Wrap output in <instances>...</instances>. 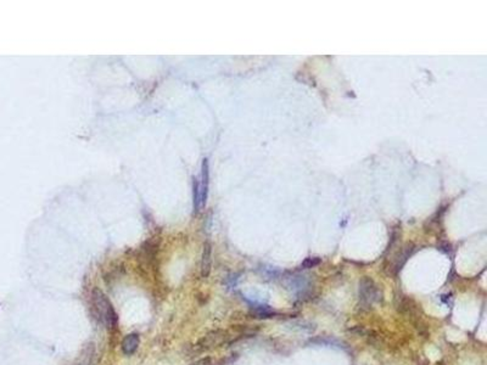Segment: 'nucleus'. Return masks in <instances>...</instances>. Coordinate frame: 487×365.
I'll return each mask as SVG.
<instances>
[{
  "label": "nucleus",
  "instance_id": "obj_1",
  "mask_svg": "<svg viewBox=\"0 0 487 365\" xmlns=\"http://www.w3.org/2000/svg\"><path fill=\"white\" fill-rule=\"evenodd\" d=\"M91 299H93L94 309L96 311V316L100 322L108 329H115L118 319L117 313L112 307L108 296L99 289H94L93 293H91Z\"/></svg>",
  "mask_w": 487,
  "mask_h": 365
},
{
  "label": "nucleus",
  "instance_id": "obj_2",
  "mask_svg": "<svg viewBox=\"0 0 487 365\" xmlns=\"http://www.w3.org/2000/svg\"><path fill=\"white\" fill-rule=\"evenodd\" d=\"M359 299L364 307L370 308L375 302L380 301V292L376 285L370 279L364 278L359 284Z\"/></svg>",
  "mask_w": 487,
  "mask_h": 365
},
{
  "label": "nucleus",
  "instance_id": "obj_3",
  "mask_svg": "<svg viewBox=\"0 0 487 365\" xmlns=\"http://www.w3.org/2000/svg\"><path fill=\"white\" fill-rule=\"evenodd\" d=\"M207 188H209V162L205 159L203 172H201V182L200 184H195V208L197 211L203 208L204 204L206 203Z\"/></svg>",
  "mask_w": 487,
  "mask_h": 365
},
{
  "label": "nucleus",
  "instance_id": "obj_4",
  "mask_svg": "<svg viewBox=\"0 0 487 365\" xmlns=\"http://www.w3.org/2000/svg\"><path fill=\"white\" fill-rule=\"evenodd\" d=\"M225 338H227V334L223 330H215L211 331L207 335L201 338V341L199 342L198 347L200 349H211L215 348V347L222 345L224 342Z\"/></svg>",
  "mask_w": 487,
  "mask_h": 365
},
{
  "label": "nucleus",
  "instance_id": "obj_5",
  "mask_svg": "<svg viewBox=\"0 0 487 365\" xmlns=\"http://www.w3.org/2000/svg\"><path fill=\"white\" fill-rule=\"evenodd\" d=\"M96 364V351L93 343H89L83 348L75 365H95Z\"/></svg>",
  "mask_w": 487,
  "mask_h": 365
},
{
  "label": "nucleus",
  "instance_id": "obj_6",
  "mask_svg": "<svg viewBox=\"0 0 487 365\" xmlns=\"http://www.w3.org/2000/svg\"><path fill=\"white\" fill-rule=\"evenodd\" d=\"M139 343H140V338H139L138 334L127 335V336L122 340V352L127 355L133 354V353H135L136 349H138Z\"/></svg>",
  "mask_w": 487,
  "mask_h": 365
},
{
  "label": "nucleus",
  "instance_id": "obj_7",
  "mask_svg": "<svg viewBox=\"0 0 487 365\" xmlns=\"http://www.w3.org/2000/svg\"><path fill=\"white\" fill-rule=\"evenodd\" d=\"M211 267H212V247H211L209 242H206L204 246L203 258H201V267H200L201 277L204 278L209 277L211 272Z\"/></svg>",
  "mask_w": 487,
  "mask_h": 365
},
{
  "label": "nucleus",
  "instance_id": "obj_8",
  "mask_svg": "<svg viewBox=\"0 0 487 365\" xmlns=\"http://www.w3.org/2000/svg\"><path fill=\"white\" fill-rule=\"evenodd\" d=\"M320 263V259H317V258H308L307 260H305L304 267H307V268H312V267L317 266V264Z\"/></svg>",
  "mask_w": 487,
  "mask_h": 365
},
{
  "label": "nucleus",
  "instance_id": "obj_9",
  "mask_svg": "<svg viewBox=\"0 0 487 365\" xmlns=\"http://www.w3.org/2000/svg\"><path fill=\"white\" fill-rule=\"evenodd\" d=\"M191 365H212V360H211V358H203Z\"/></svg>",
  "mask_w": 487,
  "mask_h": 365
}]
</instances>
